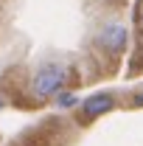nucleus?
<instances>
[{
  "mask_svg": "<svg viewBox=\"0 0 143 146\" xmlns=\"http://www.w3.org/2000/svg\"><path fill=\"white\" fill-rule=\"evenodd\" d=\"M56 101H59V107H73V104H76V96H73V93H59Z\"/></svg>",
  "mask_w": 143,
  "mask_h": 146,
  "instance_id": "4",
  "label": "nucleus"
},
{
  "mask_svg": "<svg viewBox=\"0 0 143 146\" xmlns=\"http://www.w3.org/2000/svg\"><path fill=\"white\" fill-rule=\"evenodd\" d=\"M112 107H115V96H112V93H95V96L84 98V104H81V118H84V121H93V118L109 112Z\"/></svg>",
  "mask_w": 143,
  "mask_h": 146,
  "instance_id": "3",
  "label": "nucleus"
},
{
  "mask_svg": "<svg viewBox=\"0 0 143 146\" xmlns=\"http://www.w3.org/2000/svg\"><path fill=\"white\" fill-rule=\"evenodd\" d=\"M132 104H135V107H143V87L135 93V101H132Z\"/></svg>",
  "mask_w": 143,
  "mask_h": 146,
  "instance_id": "5",
  "label": "nucleus"
},
{
  "mask_svg": "<svg viewBox=\"0 0 143 146\" xmlns=\"http://www.w3.org/2000/svg\"><path fill=\"white\" fill-rule=\"evenodd\" d=\"M0 107H3V104H0Z\"/></svg>",
  "mask_w": 143,
  "mask_h": 146,
  "instance_id": "6",
  "label": "nucleus"
},
{
  "mask_svg": "<svg viewBox=\"0 0 143 146\" xmlns=\"http://www.w3.org/2000/svg\"><path fill=\"white\" fill-rule=\"evenodd\" d=\"M98 45L109 51V54H118V51H124L126 45V28L121 23H109L101 28V34H98Z\"/></svg>",
  "mask_w": 143,
  "mask_h": 146,
  "instance_id": "2",
  "label": "nucleus"
},
{
  "mask_svg": "<svg viewBox=\"0 0 143 146\" xmlns=\"http://www.w3.org/2000/svg\"><path fill=\"white\" fill-rule=\"evenodd\" d=\"M65 82H68V68L59 65V62H45L42 68H36L34 79H31V90L39 98H48V96L62 93Z\"/></svg>",
  "mask_w": 143,
  "mask_h": 146,
  "instance_id": "1",
  "label": "nucleus"
}]
</instances>
